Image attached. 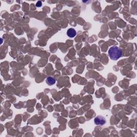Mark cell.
Returning <instances> with one entry per match:
<instances>
[{"instance_id":"6da1fadb","label":"cell","mask_w":137,"mask_h":137,"mask_svg":"<svg viewBox=\"0 0 137 137\" xmlns=\"http://www.w3.org/2000/svg\"><path fill=\"white\" fill-rule=\"evenodd\" d=\"M108 54L110 58L112 60H117L119 59L122 55V50L119 47L117 46H113L110 48L109 51H108Z\"/></svg>"},{"instance_id":"7a4b0ae2","label":"cell","mask_w":137,"mask_h":137,"mask_svg":"<svg viewBox=\"0 0 137 137\" xmlns=\"http://www.w3.org/2000/svg\"><path fill=\"white\" fill-rule=\"evenodd\" d=\"M106 123V119L102 116H98L94 118V123L97 125L102 126Z\"/></svg>"},{"instance_id":"3957f363","label":"cell","mask_w":137,"mask_h":137,"mask_svg":"<svg viewBox=\"0 0 137 137\" xmlns=\"http://www.w3.org/2000/svg\"><path fill=\"white\" fill-rule=\"evenodd\" d=\"M67 35L70 38H73L76 35V31L72 28H70L68 29L66 32Z\"/></svg>"},{"instance_id":"277c9868","label":"cell","mask_w":137,"mask_h":137,"mask_svg":"<svg viewBox=\"0 0 137 137\" xmlns=\"http://www.w3.org/2000/svg\"><path fill=\"white\" fill-rule=\"evenodd\" d=\"M56 83V80L55 79L52 77H48L46 79V83L49 86L53 85L54 84Z\"/></svg>"},{"instance_id":"5b68a950","label":"cell","mask_w":137,"mask_h":137,"mask_svg":"<svg viewBox=\"0 0 137 137\" xmlns=\"http://www.w3.org/2000/svg\"><path fill=\"white\" fill-rule=\"evenodd\" d=\"M42 6V2L41 1H38L37 2V3H36V7H38V8H39V7H41Z\"/></svg>"}]
</instances>
